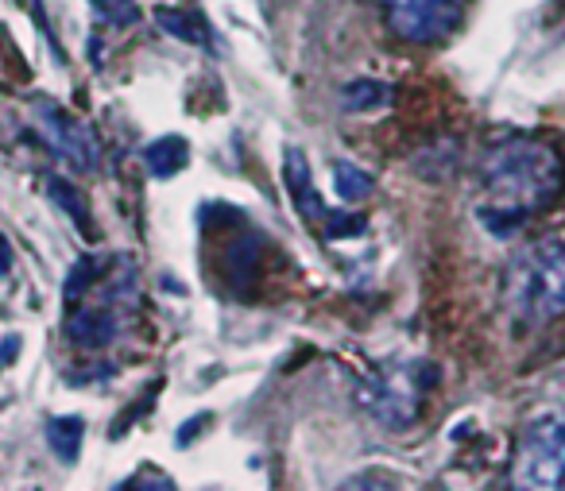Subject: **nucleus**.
Segmentation results:
<instances>
[{
  "label": "nucleus",
  "mask_w": 565,
  "mask_h": 491,
  "mask_svg": "<svg viewBox=\"0 0 565 491\" xmlns=\"http://www.w3.org/2000/svg\"><path fill=\"white\" fill-rule=\"evenodd\" d=\"M94 16L101 23H112V28H128L139 20V8L132 0H94Z\"/></svg>",
  "instance_id": "obj_15"
},
{
  "label": "nucleus",
  "mask_w": 565,
  "mask_h": 491,
  "mask_svg": "<svg viewBox=\"0 0 565 491\" xmlns=\"http://www.w3.org/2000/svg\"><path fill=\"white\" fill-rule=\"evenodd\" d=\"M318 228H322L329 240H345V237H361V232L368 228V221L361 213H329L326 210V221Z\"/></svg>",
  "instance_id": "obj_16"
},
{
  "label": "nucleus",
  "mask_w": 565,
  "mask_h": 491,
  "mask_svg": "<svg viewBox=\"0 0 565 491\" xmlns=\"http://www.w3.org/2000/svg\"><path fill=\"white\" fill-rule=\"evenodd\" d=\"M82 437H85V422L78 415H58L47 422V445L62 464H74L82 453Z\"/></svg>",
  "instance_id": "obj_11"
},
{
  "label": "nucleus",
  "mask_w": 565,
  "mask_h": 491,
  "mask_svg": "<svg viewBox=\"0 0 565 491\" xmlns=\"http://www.w3.org/2000/svg\"><path fill=\"white\" fill-rule=\"evenodd\" d=\"M282 186H287L294 210L302 213L306 225H322L326 221V205L322 198H318L314 190V174H310V163H306V155L299 147H287V155H282Z\"/></svg>",
  "instance_id": "obj_6"
},
{
  "label": "nucleus",
  "mask_w": 565,
  "mask_h": 491,
  "mask_svg": "<svg viewBox=\"0 0 565 491\" xmlns=\"http://www.w3.org/2000/svg\"><path fill=\"white\" fill-rule=\"evenodd\" d=\"M333 186H337V198L341 201H364L372 190H376V183H372V174L361 171L356 163H333Z\"/></svg>",
  "instance_id": "obj_13"
},
{
  "label": "nucleus",
  "mask_w": 565,
  "mask_h": 491,
  "mask_svg": "<svg viewBox=\"0 0 565 491\" xmlns=\"http://www.w3.org/2000/svg\"><path fill=\"white\" fill-rule=\"evenodd\" d=\"M144 163L151 178H175L190 163V144L183 136H159L156 144L144 147Z\"/></svg>",
  "instance_id": "obj_10"
},
{
  "label": "nucleus",
  "mask_w": 565,
  "mask_h": 491,
  "mask_svg": "<svg viewBox=\"0 0 565 491\" xmlns=\"http://www.w3.org/2000/svg\"><path fill=\"white\" fill-rule=\"evenodd\" d=\"M8 271H12V244L4 232H0V275H8Z\"/></svg>",
  "instance_id": "obj_18"
},
{
  "label": "nucleus",
  "mask_w": 565,
  "mask_h": 491,
  "mask_svg": "<svg viewBox=\"0 0 565 491\" xmlns=\"http://www.w3.org/2000/svg\"><path fill=\"white\" fill-rule=\"evenodd\" d=\"M565 484V422L534 418L523 425L511 453V487L554 491Z\"/></svg>",
  "instance_id": "obj_3"
},
{
  "label": "nucleus",
  "mask_w": 565,
  "mask_h": 491,
  "mask_svg": "<svg viewBox=\"0 0 565 491\" xmlns=\"http://www.w3.org/2000/svg\"><path fill=\"white\" fill-rule=\"evenodd\" d=\"M504 306L519 333H538L565 314V240L538 237L511 255Z\"/></svg>",
  "instance_id": "obj_2"
},
{
  "label": "nucleus",
  "mask_w": 565,
  "mask_h": 491,
  "mask_svg": "<svg viewBox=\"0 0 565 491\" xmlns=\"http://www.w3.org/2000/svg\"><path fill=\"white\" fill-rule=\"evenodd\" d=\"M395 89L388 82H372V77H356L341 89V105L349 112H372V109H383L391 101Z\"/></svg>",
  "instance_id": "obj_12"
},
{
  "label": "nucleus",
  "mask_w": 565,
  "mask_h": 491,
  "mask_svg": "<svg viewBox=\"0 0 565 491\" xmlns=\"http://www.w3.org/2000/svg\"><path fill=\"white\" fill-rule=\"evenodd\" d=\"M565 166L558 151L531 136H507L488 147L480 163V201L477 221L492 237H511L534 213L561 198Z\"/></svg>",
  "instance_id": "obj_1"
},
{
  "label": "nucleus",
  "mask_w": 565,
  "mask_h": 491,
  "mask_svg": "<svg viewBox=\"0 0 565 491\" xmlns=\"http://www.w3.org/2000/svg\"><path fill=\"white\" fill-rule=\"evenodd\" d=\"M156 23L166 31V35H175L178 43H194V47H205V50H213V31H210V23L202 20V12H190V8H156Z\"/></svg>",
  "instance_id": "obj_8"
},
{
  "label": "nucleus",
  "mask_w": 565,
  "mask_h": 491,
  "mask_svg": "<svg viewBox=\"0 0 565 491\" xmlns=\"http://www.w3.org/2000/svg\"><path fill=\"white\" fill-rule=\"evenodd\" d=\"M67 337L78 344V348H89V353H101L109 348L112 341L121 337V314L112 306H85V309H74L67 317Z\"/></svg>",
  "instance_id": "obj_7"
},
{
  "label": "nucleus",
  "mask_w": 565,
  "mask_h": 491,
  "mask_svg": "<svg viewBox=\"0 0 565 491\" xmlns=\"http://www.w3.org/2000/svg\"><path fill=\"white\" fill-rule=\"evenodd\" d=\"M43 183H47L50 201H55L58 210L67 213L74 225H78V232H82L85 240H94V225H89V221H94V213H89V198H85V193L74 186V183H67L62 174H47Z\"/></svg>",
  "instance_id": "obj_9"
},
{
  "label": "nucleus",
  "mask_w": 565,
  "mask_h": 491,
  "mask_svg": "<svg viewBox=\"0 0 565 491\" xmlns=\"http://www.w3.org/2000/svg\"><path fill=\"white\" fill-rule=\"evenodd\" d=\"M35 116H40V132L50 144V151L62 155L74 171L78 174L101 171V144L85 121H78V116L62 105H50V101H40V105H35Z\"/></svg>",
  "instance_id": "obj_5"
},
{
  "label": "nucleus",
  "mask_w": 565,
  "mask_h": 491,
  "mask_svg": "<svg viewBox=\"0 0 565 491\" xmlns=\"http://www.w3.org/2000/svg\"><path fill=\"white\" fill-rule=\"evenodd\" d=\"M124 487H175L166 476H132V480H124Z\"/></svg>",
  "instance_id": "obj_17"
},
{
  "label": "nucleus",
  "mask_w": 565,
  "mask_h": 491,
  "mask_svg": "<svg viewBox=\"0 0 565 491\" xmlns=\"http://www.w3.org/2000/svg\"><path fill=\"white\" fill-rule=\"evenodd\" d=\"M97 279H101V263H97V255H82V260L70 267L67 282H62V302H67V306H78V302L85 299V290L94 287Z\"/></svg>",
  "instance_id": "obj_14"
},
{
  "label": "nucleus",
  "mask_w": 565,
  "mask_h": 491,
  "mask_svg": "<svg viewBox=\"0 0 565 491\" xmlns=\"http://www.w3.org/2000/svg\"><path fill=\"white\" fill-rule=\"evenodd\" d=\"M391 35L407 43H438L465 20V0H383Z\"/></svg>",
  "instance_id": "obj_4"
}]
</instances>
